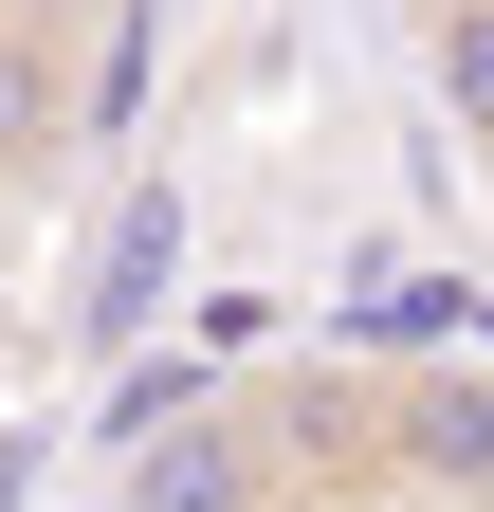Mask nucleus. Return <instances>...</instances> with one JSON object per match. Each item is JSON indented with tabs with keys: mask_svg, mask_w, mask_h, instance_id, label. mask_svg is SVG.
<instances>
[{
	"mask_svg": "<svg viewBox=\"0 0 494 512\" xmlns=\"http://www.w3.org/2000/svg\"><path fill=\"white\" fill-rule=\"evenodd\" d=\"M421 74H440V128L494 165V0H421Z\"/></svg>",
	"mask_w": 494,
	"mask_h": 512,
	"instance_id": "obj_5",
	"label": "nucleus"
},
{
	"mask_svg": "<svg viewBox=\"0 0 494 512\" xmlns=\"http://www.w3.org/2000/svg\"><path fill=\"white\" fill-rule=\"evenodd\" d=\"M129 512H293V439L275 403H183L129 439Z\"/></svg>",
	"mask_w": 494,
	"mask_h": 512,
	"instance_id": "obj_1",
	"label": "nucleus"
},
{
	"mask_svg": "<svg viewBox=\"0 0 494 512\" xmlns=\"http://www.w3.org/2000/svg\"><path fill=\"white\" fill-rule=\"evenodd\" d=\"M366 458L440 512H494V366H385V439Z\"/></svg>",
	"mask_w": 494,
	"mask_h": 512,
	"instance_id": "obj_2",
	"label": "nucleus"
},
{
	"mask_svg": "<svg viewBox=\"0 0 494 512\" xmlns=\"http://www.w3.org/2000/svg\"><path fill=\"white\" fill-rule=\"evenodd\" d=\"M19 494H37V439H0V512H19Z\"/></svg>",
	"mask_w": 494,
	"mask_h": 512,
	"instance_id": "obj_7",
	"label": "nucleus"
},
{
	"mask_svg": "<svg viewBox=\"0 0 494 512\" xmlns=\"http://www.w3.org/2000/svg\"><path fill=\"white\" fill-rule=\"evenodd\" d=\"M165 275H183V202L129 183V202H110V256H92V348H129L147 311H165Z\"/></svg>",
	"mask_w": 494,
	"mask_h": 512,
	"instance_id": "obj_4",
	"label": "nucleus"
},
{
	"mask_svg": "<svg viewBox=\"0 0 494 512\" xmlns=\"http://www.w3.org/2000/svg\"><path fill=\"white\" fill-rule=\"evenodd\" d=\"M183 403H202V366H165V348H147V366H129V384H110V403H92V421H110V458H129V439H147V421H183Z\"/></svg>",
	"mask_w": 494,
	"mask_h": 512,
	"instance_id": "obj_6",
	"label": "nucleus"
},
{
	"mask_svg": "<svg viewBox=\"0 0 494 512\" xmlns=\"http://www.w3.org/2000/svg\"><path fill=\"white\" fill-rule=\"evenodd\" d=\"M110 512H129V494H110Z\"/></svg>",
	"mask_w": 494,
	"mask_h": 512,
	"instance_id": "obj_8",
	"label": "nucleus"
},
{
	"mask_svg": "<svg viewBox=\"0 0 494 512\" xmlns=\"http://www.w3.org/2000/svg\"><path fill=\"white\" fill-rule=\"evenodd\" d=\"M55 147H74V55L37 0H0V183H37Z\"/></svg>",
	"mask_w": 494,
	"mask_h": 512,
	"instance_id": "obj_3",
	"label": "nucleus"
}]
</instances>
